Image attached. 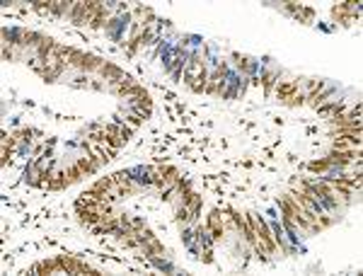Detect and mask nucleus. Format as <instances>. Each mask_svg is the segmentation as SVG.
I'll return each instance as SVG.
<instances>
[{
    "instance_id": "obj_1",
    "label": "nucleus",
    "mask_w": 363,
    "mask_h": 276,
    "mask_svg": "<svg viewBox=\"0 0 363 276\" xmlns=\"http://www.w3.org/2000/svg\"><path fill=\"white\" fill-rule=\"evenodd\" d=\"M56 262H58V266L66 269L68 274H90V276L97 274L95 269H87L83 262H78V259H73V257H58Z\"/></svg>"
},
{
    "instance_id": "obj_2",
    "label": "nucleus",
    "mask_w": 363,
    "mask_h": 276,
    "mask_svg": "<svg viewBox=\"0 0 363 276\" xmlns=\"http://www.w3.org/2000/svg\"><path fill=\"white\" fill-rule=\"evenodd\" d=\"M209 230L213 233V237H223L225 225H223V213L221 211H213L209 216Z\"/></svg>"
},
{
    "instance_id": "obj_3",
    "label": "nucleus",
    "mask_w": 363,
    "mask_h": 276,
    "mask_svg": "<svg viewBox=\"0 0 363 276\" xmlns=\"http://www.w3.org/2000/svg\"><path fill=\"white\" fill-rule=\"evenodd\" d=\"M295 92H298V83H295V80H288V83H281L279 85V92H276V95H279V99H283V102H286V99H291Z\"/></svg>"
},
{
    "instance_id": "obj_4",
    "label": "nucleus",
    "mask_w": 363,
    "mask_h": 276,
    "mask_svg": "<svg viewBox=\"0 0 363 276\" xmlns=\"http://www.w3.org/2000/svg\"><path fill=\"white\" fill-rule=\"evenodd\" d=\"M80 68H85V70H92V68H102V61H99L97 56H90V54H85V58H83V63H80Z\"/></svg>"
},
{
    "instance_id": "obj_5",
    "label": "nucleus",
    "mask_w": 363,
    "mask_h": 276,
    "mask_svg": "<svg viewBox=\"0 0 363 276\" xmlns=\"http://www.w3.org/2000/svg\"><path fill=\"white\" fill-rule=\"evenodd\" d=\"M307 167H310V172H327V170L332 167V163L324 158V160H315V163H310Z\"/></svg>"
}]
</instances>
